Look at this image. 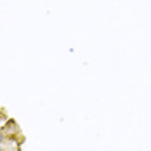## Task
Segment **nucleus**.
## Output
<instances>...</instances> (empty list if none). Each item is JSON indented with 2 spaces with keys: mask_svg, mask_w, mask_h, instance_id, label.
Segmentation results:
<instances>
[{
  "mask_svg": "<svg viewBox=\"0 0 151 151\" xmlns=\"http://www.w3.org/2000/svg\"><path fill=\"white\" fill-rule=\"evenodd\" d=\"M0 151H4V150H0Z\"/></svg>",
  "mask_w": 151,
  "mask_h": 151,
  "instance_id": "obj_1",
  "label": "nucleus"
}]
</instances>
